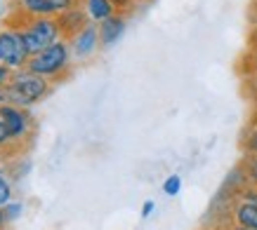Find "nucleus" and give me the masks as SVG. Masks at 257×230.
Instances as JSON below:
<instances>
[{"label":"nucleus","mask_w":257,"mask_h":230,"mask_svg":"<svg viewBox=\"0 0 257 230\" xmlns=\"http://www.w3.org/2000/svg\"><path fill=\"white\" fill-rule=\"evenodd\" d=\"M71 62H73V52H71L69 40H57L55 45L33 54L26 64V68L57 84L71 76Z\"/></svg>","instance_id":"3"},{"label":"nucleus","mask_w":257,"mask_h":230,"mask_svg":"<svg viewBox=\"0 0 257 230\" xmlns=\"http://www.w3.org/2000/svg\"><path fill=\"white\" fill-rule=\"evenodd\" d=\"M5 26L8 28H15L22 38L26 52L38 54L43 52L45 47L55 45L57 40L62 38V28H59V22L57 16H19V14H8L5 19Z\"/></svg>","instance_id":"1"},{"label":"nucleus","mask_w":257,"mask_h":230,"mask_svg":"<svg viewBox=\"0 0 257 230\" xmlns=\"http://www.w3.org/2000/svg\"><path fill=\"white\" fill-rule=\"evenodd\" d=\"M10 223L8 214H5V209H0V230H5V226Z\"/></svg>","instance_id":"20"},{"label":"nucleus","mask_w":257,"mask_h":230,"mask_svg":"<svg viewBox=\"0 0 257 230\" xmlns=\"http://www.w3.org/2000/svg\"><path fill=\"white\" fill-rule=\"evenodd\" d=\"M0 118L10 132V138L19 150L29 148V144L33 141V134H36V120L31 115V108H19L12 106V104H5L0 106Z\"/></svg>","instance_id":"4"},{"label":"nucleus","mask_w":257,"mask_h":230,"mask_svg":"<svg viewBox=\"0 0 257 230\" xmlns=\"http://www.w3.org/2000/svg\"><path fill=\"white\" fill-rule=\"evenodd\" d=\"M22 153L19 148L12 144V138H10V132L8 127H5V122H3V118H0V153ZM0 160H3V155H0Z\"/></svg>","instance_id":"14"},{"label":"nucleus","mask_w":257,"mask_h":230,"mask_svg":"<svg viewBox=\"0 0 257 230\" xmlns=\"http://www.w3.org/2000/svg\"><path fill=\"white\" fill-rule=\"evenodd\" d=\"M69 45H71V52H73V59H85V56H90V54L101 45L99 42V24L97 22L87 24L78 36H73V38L69 40Z\"/></svg>","instance_id":"6"},{"label":"nucleus","mask_w":257,"mask_h":230,"mask_svg":"<svg viewBox=\"0 0 257 230\" xmlns=\"http://www.w3.org/2000/svg\"><path fill=\"white\" fill-rule=\"evenodd\" d=\"M252 94H255V113H257V92H252Z\"/></svg>","instance_id":"24"},{"label":"nucleus","mask_w":257,"mask_h":230,"mask_svg":"<svg viewBox=\"0 0 257 230\" xmlns=\"http://www.w3.org/2000/svg\"><path fill=\"white\" fill-rule=\"evenodd\" d=\"M137 2H151V0H137Z\"/></svg>","instance_id":"25"},{"label":"nucleus","mask_w":257,"mask_h":230,"mask_svg":"<svg viewBox=\"0 0 257 230\" xmlns=\"http://www.w3.org/2000/svg\"><path fill=\"white\" fill-rule=\"evenodd\" d=\"M241 66H245L243 78H245L248 82H252V92H257V45H250L248 54L243 56Z\"/></svg>","instance_id":"12"},{"label":"nucleus","mask_w":257,"mask_h":230,"mask_svg":"<svg viewBox=\"0 0 257 230\" xmlns=\"http://www.w3.org/2000/svg\"><path fill=\"white\" fill-rule=\"evenodd\" d=\"M57 22H59V28H62V38L71 40L73 36H78L87 24H92V19H90L85 5H83V8H73V10H69V12L59 14Z\"/></svg>","instance_id":"7"},{"label":"nucleus","mask_w":257,"mask_h":230,"mask_svg":"<svg viewBox=\"0 0 257 230\" xmlns=\"http://www.w3.org/2000/svg\"><path fill=\"white\" fill-rule=\"evenodd\" d=\"M55 90V82L29 68H17L8 82V104L19 108H31L47 99Z\"/></svg>","instance_id":"2"},{"label":"nucleus","mask_w":257,"mask_h":230,"mask_svg":"<svg viewBox=\"0 0 257 230\" xmlns=\"http://www.w3.org/2000/svg\"><path fill=\"white\" fill-rule=\"evenodd\" d=\"M229 230H248V228H241V226H231Z\"/></svg>","instance_id":"23"},{"label":"nucleus","mask_w":257,"mask_h":230,"mask_svg":"<svg viewBox=\"0 0 257 230\" xmlns=\"http://www.w3.org/2000/svg\"><path fill=\"white\" fill-rule=\"evenodd\" d=\"M12 73L15 70L0 64V106L8 104V82H10V78H12Z\"/></svg>","instance_id":"15"},{"label":"nucleus","mask_w":257,"mask_h":230,"mask_svg":"<svg viewBox=\"0 0 257 230\" xmlns=\"http://www.w3.org/2000/svg\"><path fill=\"white\" fill-rule=\"evenodd\" d=\"M234 223L241 226V228L248 230H257V202H245V200H238L234 204Z\"/></svg>","instance_id":"9"},{"label":"nucleus","mask_w":257,"mask_h":230,"mask_svg":"<svg viewBox=\"0 0 257 230\" xmlns=\"http://www.w3.org/2000/svg\"><path fill=\"white\" fill-rule=\"evenodd\" d=\"M252 24H255V26H257V0H255V2H252Z\"/></svg>","instance_id":"21"},{"label":"nucleus","mask_w":257,"mask_h":230,"mask_svg":"<svg viewBox=\"0 0 257 230\" xmlns=\"http://www.w3.org/2000/svg\"><path fill=\"white\" fill-rule=\"evenodd\" d=\"M241 150H243V155H257V113L252 115L250 124L245 127V132H243Z\"/></svg>","instance_id":"11"},{"label":"nucleus","mask_w":257,"mask_h":230,"mask_svg":"<svg viewBox=\"0 0 257 230\" xmlns=\"http://www.w3.org/2000/svg\"><path fill=\"white\" fill-rule=\"evenodd\" d=\"M154 207H156V204H154L151 200H147V202H144V207H142V216H144V218H147V216H151Z\"/></svg>","instance_id":"19"},{"label":"nucleus","mask_w":257,"mask_h":230,"mask_svg":"<svg viewBox=\"0 0 257 230\" xmlns=\"http://www.w3.org/2000/svg\"><path fill=\"white\" fill-rule=\"evenodd\" d=\"M238 174L245 178L248 186H257V155H243Z\"/></svg>","instance_id":"13"},{"label":"nucleus","mask_w":257,"mask_h":230,"mask_svg":"<svg viewBox=\"0 0 257 230\" xmlns=\"http://www.w3.org/2000/svg\"><path fill=\"white\" fill-rule=\"evenodd\" d=\"M179 188H182V178H179L177 174H172V176L165 178V184H163V192H165V195H177Z\"/></svg>","instance_id":"17"},{"label":"nucleus","mask_w":257,"mask_h":230,"mask_svg":"<svg viewBox=\"0 0 257 230\" xmlns=\"http://www.w3.org/2000/svg\"><path fill=\"white\" fill-rule=\"evenodd\" d=\"M250 45H257V26L252 28V36H250Z\"/></svg>","instance_id":"22"},{"label":"nucleus","mask_w":257,"mask_h":230,"mask_svg":"<svg viewBox=\"0 0 257 230\" xmlns=\"http://www.w3.org/2000/svg\"><path fill=\"white\" fill-rule=\"evenodd\" d=\"M111 5L116 8V14H123V16H130L137 8V0H111Z\"/></svg>","instance_id":"16"},{"label":"nucleus","mask_w":257,"mask_h":230,"mask_svg":"<svg viewBox=\"0 0 257 230\" xmlns=\"http://www.w3.org/2000/svg\"><path fill=\"white\" fill-rule=\"evenodd\" d=\"M29 59H31V54L26 52L19 33H17L15 28L3 26V28H0V64L12 70H17V68H26Z\"/></svg>","instance_id":"5"},{"label":"nucleus","mask_w":257,"mask_h":230,"mask_svg":"<svg viewBox=\"0 0 257 230\" xmlns=\"http://www.w3.org/2000/svg\"><path fill=\"white\" fill-rule=\"evenodd\" d=\"M85 10L90 14V19L97 24L116 14V8L111 5V0H85Z\"/></svg>","instance_id":"10"},{"label":"nucleus","mask_w":257,"mask_h":230,"mask_svg":"<svg viewBox=\"0 0 257 230\" xmlns=\"http://www.w3.org/2000/svg\"><path fill=\"white\" fill-rule=\"evenodd\" d=\"M125 19H127V16L113 14V16H109V19L99 22V42H101V47H109V45H113L116 40H120V36L125 33V26H127Z\"/></svg>","instance_id":"8"},{"label":"nucleus","mask_w":257,"mask_h":230,"mask_svg":"<svg viewBox=\"0 0 257 230\" xmlns=\"http://www.w3.org/2000/svg\"><path fill=\"white\" fill-rule=\"evenodd\" d=\"M5 214H8V218H10V221H12L15 216H19V214H22V204H12V202H10L8 207H5Z\"/></svg>","instance_id":"18"}]
</instances>
